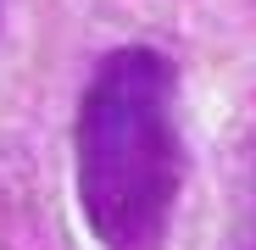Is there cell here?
<instances>
[{
	"label": "cell",
	"mask_w": 256,
	"mask_h": 250,
	"mask_svg": "<svg viewBox=\"0 0 256 250\" xmlns=\"http://www.w3.org/2000/svg\"><path fill=\"white\" fill-rule=\"evenodd\" d=\"M72 184L100 250H162L178 189L173 67L156 50H112L78 100Z\"/></svg>",
	"instance_id": "cell-1"
},
{
	"label": "cell",
	"mask_w": 256,
	"mask_h": 250,
	"mask_svg": "<svg viewBox=\"0 0 256 250\" xmlns=\"http://www.w3.org/2000/svg\"><path fill=\"white\" fill-rule=\"evenodd\" d=\"M250 250H256V239H250Z\"/></svg>",
	"instance_id": "cell-2"
}]
</instances>
